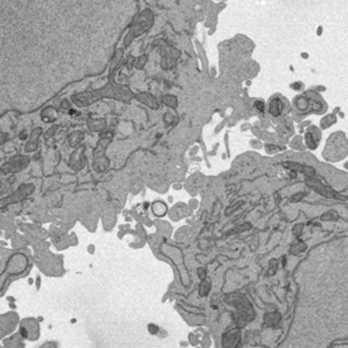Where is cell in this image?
Here are the masks:
<instances>
[{
	"instance_id": "cell-17",
	"label": "cell",
	"mask_w": 348,
	"mask_h": 348,
	"mask_svg": "<svg viewBox=\"0 0 348 348\" xmlns=\"http://www.w3.org/2000/svg\"><path fill=\"white\" fill-rule=\"evenodd\" d=\"M336 218H337L336 211H329V213H326L325 215H322L323 220H328V219H336Z\"/></svg>"
},
{
	"instance_id": "cell-12",
	"label": "cell",
	"mask_w": 348,
	"mask_h": 348,
	"mask_svg": "<svg viewBox=\"0 0 348 348\" xmlns=\"http://www.w3.org/2000/svg\"><path fill=\"white\" fill-rule=\"evenodd\" d=\"M276 270H277V261H276V260H271V262H270V270H268V275H270V276L275 275Z\"/></svg>"
},
{
	"instance_id": "cell-13",
	"label": "cell",
	"mask_w": 348,
	"mask_h": 348,
	"mask_svg": "<svg viewBox=\"0 0 348 348\" xmlns=\"http://www.w3.org/2000/svg\"><path fill=\"white\" fill-rule=\"evenodd\" d=\"M296 105H297V108H299L300 110L307 109V106H308V101H307V99H304V98H299V99H297V101H296Z\"/></svg>"
},
{
	"instance_id": "cell-3",
	"label": "cell",
	"mask_w": 348,
	"mask_h": 348,
	"mask_svg": "<svg viewBox=\"0 0 348 348\" xmlns=\"http://www.w3.org/2000/svg\"><path fill=\"white\" fill-rule=\"evenodd\" d=\"M240 339L239 329H232L228 333H225L223 337V346L224 347H236Z\"/></svg>"
},
{
	"instance_id": "cell-15",
	"label": "cell",
	"mask_w": 348,
	"mask_h": 348,
	"mask_svg": "<svg viewBox=\"0 0 348 348\" xmlns=\"http://www.w3.org/2000/svg\"><path fill=\"white\" fill-rule=\"evenodd\" d=\"M242 204H243V201H238V203H237L236 205H232V207H229L228 209H227V210H225V214H227V215H229V214H230V213H232V211H234V210H237V209H238V208H239V207H240V205H242Z\"/></svg>"
},
{
	"instance_id": "cell-5",
	"label": "cell",
	"mask_w": 348,
	"mask_h": 348,
	"mask_svg": "<svg viewBox=\"0 0 348 348\" xmlns=\"http://www.w3.org/2000/svg\"><path fill=\"white\" fill-rule=\"evenodd\" d=\"M280 319H281L280 313H279V311H275V313L266 314L265 318H263V320H265L266 325H275V324H277L280 322Z\"/></svg>"
},
{
	"instance_id": "cell-4",
	"label": "cell",
	"mask_w": 348,
	"mask_h": 348,
	"mask_svg": "<svg viewBox=\"0 0 348 348\" xmlns=\"http://www.w3.org/2000/svg\"><path fill=\"white\" fill-rule=\"evenodd\" d=\"M225 303L232 305V307H236V308L250 304V301H248V299L246 296L239 295V294H228L225 296Z\"/></svg>"
},
{
	"instance_id": "cell-7",
	"label": "cell",
	"mask_w": 348,
	"mask_h": 348,
	"mask_svg": "<svg viewBox=\"0 0 348 348\" xmlns=\"http://www.w3.org/2000/svg\"><path fill=\"white\" fill-rule=\"evenodd\" d=\"M307 144H308V147L309 148H311V150H315V148L318 147V141H319V138L317 137V138H314V134L313 133H307Z\"/></svg>"
},
{
	"instance_id": "cell-8",
	"label": "cell",
	"mask_w": 348,
	"mask_h": 348,
	"mask_svg": "<svg viewBox=\"0 0 348 348\" xmlns=\"http://www.w3.org/2000/svg\"><path fill=\"white\" fill-rule=\"evenodd\" d=\"M209 290H210V282L203 280L200 283V287H199V294H200V296H207L209 294Z\"/></svg>"
},
{
	"instance_id": "cell-18",
	"label": "cell",
	"mask_w": 348,
	"mask_h": 348,
	"mask_svg": "<svg viewBox=\"0 0 348 348\" xmlns=\"http://www.w3.org/2000/svg\"><path fill=\"white\" fill-rule=\"evenodd\" d=\"M163 100L166 101V104L171 105V106H175V105H176V99H175V98H171V96H165V98H163Z\"/></svg>"
},
{
	"instance_id": "cell-2",
	"label": "cell",
	"mask_w": 348,
	"mask_h": 348,
	"mask_svg": "<svg viewBox=\"0 0 348 348\" xmlns=\"http://www.w3.org/2000/svg\"><path fill=\"white\" fill-rule=\"evenodd\" d=\"M308 185H309L310 187H313L315 191H318L319 194L324 195L325 197H336L334 191H333L332 189H329L328 186H324L322 182H319V181H317V180H313L311 177H310V179H308Z\"/></svg>"
},
{
	"instance_id": "cell-10",
	"label": "cell",
	"mask_w": 348,
	"mask_h": 348,
	"mask_svg": "<svg viewBox=\"0 0 348 348\" xmlns=\"http://www.w3.org/2000/svg\"><path fill=\"white\" fill-rule=\"evenodd\" d=\"M303 174L305 175L308 177V179H310V177H314V175H315V170L313 168V167H310V166H304L303 167Z\"/></svg>"
},
{
	"instance_id": "cell-6",
	"label": "cell",
	"mask_w": 348,
	"mask_h": 348,
	"mask_svg": "<svg viewBox=\"0 0 348 348\" xmlns=\"http://www.w3.org/2000/svg\"><path fill=\"white\" fill-rule=\"evenodd\" d=\"M282 110V104L279 99H272L271 103H270V113L272 115H279Z\"/></svg>"
},
{
	"instance_id": "cell-11",
	"label": "cell",
	"mask_w": 348,
	"mask_h": 348,
	"mask_svg": "<svg viewBox=\"0 0 348 348\" xmlns=\"http://www.w3.org/2000/svg\"><path fill=\"white\" fill-rule=\"evenodd\" d=\"M283 166L287 167V168H290V170H293V171H301L303 167H304V166H301V165H297V163H293V162H287V163H285Z\"/></svg>"
},
{
	"instance_id": "cell-20",
	"label": "cell",
	"mask_w": 348,
	"mask_h": 348,
	"mask_svg": "<svg viewBox=\"0 0 348 348\" xmlns=\"http://www.w3.org/2000/svg\"><path fill=\"white\" fill-rule=\"evenodd\" d=\"M197 275H199V277H200L201 280H204L205 277H207V270L200 267V268L197 270Z\"/></svg>"
},
{
	"instance_id": "cell-19",
	"label": "cell",
	"mask_w": 348,
	"mask_h": 348,
	"mask_svg": "<svg viewBox=\"0 0 348 348\" xmlns=\"http://www.w3.org/2000/svg\"><path fill=\"white\" fill-rule=\"evenodd\" d=\"M303 197H304V193H299V194H296V195H294L293 197H291V203H297V201H300Z\"/></svg>"
},
{
	"instance_id": "cell-21",
	"label": "cell",
	"mask_w": 348,
	"mask_h": 348,
	"mask_svg": "<svg viewBox=\"0 0 348 348\" xmlns=\"http://www.w3.org/2000/svg\"><path fill=\"white\" fill-rule=\"evenodd\" d=\"M148 330H150V333H152V334H157L158 326H156L153 324H150V325H148Z\"/></svg>"
},
{
	"instance_id": "cell-22",
	"label": "cell",
	"mask_w": 348,
	"mask_h": 348,
	"mask_svg": "<svg viewBox=\"0 0 348 348\" xmlns=\"http://www.w3.org/2000/svg\"><path fill=\"white\" fill-rule=\"evenodd\" d=\"M256 108H257L260 111H263V109H265L263 101H256Z\"/></svg>"
},
{
	"instance_id": "cell-16",
	"label": "cell",
	"mask_w": 348,
	"mask_h": 348,
	"mask_svg": "<svg viewBox=\"0 0 348 348\" xmlns=\"http://www.w3.org/2000/svg\"><path fill=\"white\" fill-rule=\"evenodd\" d=\"M251 228V224H246V225H239L237 229H234V230H230L229 233L230 234H233V233H238V232H242V230H247V229H250Z\"/></svg>"
},
{
	"instance_id": "cell-9",
	"label": "cell",
	"mask_w": 348,
	"mask_h": 348,
	"mask_svg": "<svg viewBox=\"0 0 348 348\" xmlns=\"http://www.w3.org/2000/svg\"><path fill=\"white\" fill-rule=\"evenodd\" d=\"M305 248H307L305 243L299 242V243H296V244H294L293 247H291V253H293V254H299V253L305 251Z\"/></svg>"
},
{
	"instance_id": "cell-14",
	"label": "cell",
	"mask_w": 348,
	"mask_h": 348,
	"mask_svg": "<svg viewBox=\"0 0 348 348\" xmlns=\"http://www.w3.org/2000/svg\"><path fill=\"white\" fill-rule=\"evenodd\" d=\"M303 228H304V224H303V223H300V224H296V225L294 227L293 232H294V234H295L296 237H300V234H301V230H303Z\"/></svg>"
},
{
	"instance_id": "cell-1",
	"label": "cell",
	"mask_w": 348,
	"mask_h": 348,
	"mask_svg": "<svg viewBox=\"0 0 348 348\" xmlns=\"http://www.w3.org/2000/svg\"><path fill=\"white\" fill-rule=\"evenodd\" d=\"M32 191H33V186H32V185H23L22 187H19V189H18V191H17V193L14 194L13 196H9L8 199H4V200L0 201V208H2V207H5L6 204L15 203V201H18V200H19V199L25 197L28 194H31Z\"/></svg>"
}]
</instances>
